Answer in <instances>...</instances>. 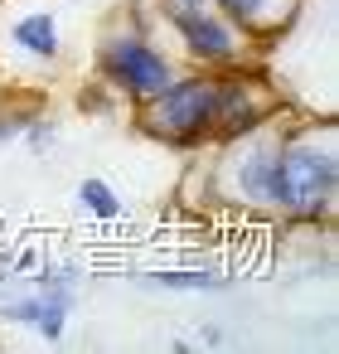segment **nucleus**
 <instances>
[{
  "label": "nucleus",
  "mask_w": 339,
  "mask_h": 354,
  "mask_svg": "<svg viewBox=\"0 0 339 354\" xmlns=\"http://www.w3.org/2000/svg\"><path fill=\"white\" fill-rule=\"evenodd\" d=\"M223 339H228V330L209 320V325H199V339H194V344H223Z\"/></svg>",
  "instance_id": "nucleus-16"
},
{
  "label": "nucleus",
  "mask_w": 339,
  "mask_h": 354,
  "mask_svg": "<svg viewBox=\"0 0 339 354\" xmlns=\"http://www.w3.org/2000/svg\"><path fill=\"white\" fill-rule=\"evenodd\" d=\"M160 35H165L170 54L180 59V68H209V73H223V68H238V64H267L262 49H257L252 39H242L213 6L165 15V20H160Z\"/></svg>",
  "instance_id": "nucleus-6"
},
{
  "label": "nucleus",
  "mask_w": 339,
  "mask_h": 354,
  "mask_svg": "<svg viewBox=\"0 0 339 354\" xmlns=\"http://www.w3.org/2000/svg\"><path fill=\"white\" fill-rule=\"evenodd\" d=\"M209 185H213V204H233L252 218L276 223V122L209 146Z\"/></svg>",
  "instance_id": "nucleus-4"
},
{
  "label": "nucleus",
  "mask_w": 339,
  "mask_h": 354,
  "mask_svg": "<svg viewBox=\"0 0 339 354\" xmlns=\"http://www.w3.org/2000/svg\"><path fill=\"white\" fill-rule=\"evenodd\" d=\"M339 209V131L329 122H276V223L325 228Z\"/></svg>",
  "instance_id": "nucleus-1"
},
{
  "label": "nucleus",
  "mask_w": 339,
  "mask_h": 354,
  "mask_svg": "<svg viewBox=\"0 0 339 354\" xmlns=\"http://www.w3.org/2000/svg\"><path fill=\"white\" fill-rule=\"evenodd\" d=\"M44 107H49V102H44L39 93H25V97H0V151L15 146V141L25 136V127H30Z\"/></svg>",
  "instance_id": "nucleus-12"
},
{
  "label": "nucleus",
  "mask_w": 339,
  "mask_h": 354,
  "mask_svg": "<svg viewBox=\"0 0 339 354\" xmlns=\"http://www.w3.org/2000/svg\"><path fill=\"white\" fill-rule=\"evenodd\" d=\"M117 107H122V97H117L112 88H102L97 78L78 93V112H88V117H107V112H117Z\"/></svg>",
  "instance_id": "nucleus-14"
},
{
  "label": "nucleus",
  "mask_w": 339,
  "mask_h": 354,
  "mask_svg": "<svg viewBox=\"0 0 339 354\" xmlns=\"http://www.w3.org/2000/svg\"><path fill=\"white\" fill-rule=\"evenodd\" d=\"M281 117H291V102L276 88V78L267 73V64H238V68L218 73V88H213V146L252 136V131H262V127H271Z\"/></svg>",
  "instance_id": "nucleus-5"
},
{
  "label": "nucleus",
  "mask_w": 339,
  "mask_h": 354,
  "mask_svg": "<svg viewBox=\"0 0 339 354\" xmlns=\"http://www.w3.org/2000/svg\"><path fill=\"white\" fill-rule=\"evenodd\" d=\"M209 0H151V10H155V20H165V15H180V10H204Z\"/></svg>",
  "instance_id": "nucleus-15"
},
{
  "label": "nucleus",
  "mask_w": 339,
  "mask_h": 354,
  "mask_svg": "<svg viewBox=\"0 0 339 354\" xmlns=\"http://www.w3.org/2000/svg\"><path fill=\"white\" fill-rule=\"evenodd\" d=\"M10 44H15L25 59H35V64H59V54H64L59 15H54V10H30V15H20V20L10 25Z\"/></svg>",
  "instance_id": "nucleus-10"
},
{
  "label": "nucleus",
  "mask_w": 339,
  "mask_h": 354,
  "mask_svg": "<svg viewBox=\"0 0 339 354\" xmlns=\"http://www.w3.org/2000/svg\"><path fill=\"white\" fill-rule=\"evenodd\" d=\"M131 281L141 291H160V296H223V291H233V272H223V267H146V272H131Z\"/></svg>",
  "instance_id": "nucleus-9"
},
{
  "label": "nucleus",
  "mask_w": 339,
  "mask_h": 354,
  "mask_svg": "<svg viewBox=\"0 0 339 354\" xmlns=\"http://www.w3.org/2000/svg\"><path fill=\"white\" fill-rule=\"evenodd\" d=\"M0 320H6V325H15V330L39 335L44 344H59V339L68 335L73 306H68V301H59V296L30 291V286H15L10 296H0Z\"/></svg>",
  "instance_id": "nucleus-8"
},
{
  "label": "nucleus",
  "mask_w": 339,
  "mask_h": 354,
  "mask_svg": "<svg viewBox=\"0 0 339 354\" xmlns=\"http://www.w3.org/2000/svg\"><path fill=\"white\" fill-rule=\"evenodd\" d=\"M209 6L242 35V39H252L257 49H262V59L276 49V39H286L296 25H300V15H305V6L310 0H209Z\"/></svg>",
  "instance_id": "nucleus-7"
},
{
  "label": "nucleus",
  "mask_w": 339,
  "mask_h": 354,
  "mask_svg": "<svg viewBox=\"0 0 339 354\" xmlns=\"http://www.w3.org/2000/svg\"><path fill=\"white\" fill-rule=\"evenodd\" d=\"M78 209L88 214V218H97V223H117L122 214H126V204H122V194H117V185L112 180H102V175H88V180H78Z\"/></svg>",
  "instance_id": "nucleus-11"
},
{
  "label": "nucleus",
  "mask_w": 339,
  "mask_h": 354,
  "mask_svg": "<svg viewBox=\"0 0 339 354\" xmlns=\"http://www.w3.org/2000/svg\"><path fill=\"white\" fill-rule=\"evenodd\" d=\"M213 88H218V73L180 68L151 102L131 107V122L146 141H155L165 151L204 156L213 146Z\"/></svg>",
  "instance_id": "nucleus-3"
},
{
  "label": "nucleus",
  "mask_w": 339,
  "mask_h": 354,
  "mask_svg": "<svg viewBox=\"0 0 339 354\" xmlns=\"http://www.w3.org/2000/svg\"><path fill=\"white\" fill-rule=\"evenodd\" d=\"M20 141H25V146H30L35 156H49V151L59 146V117H54V112L44 107V112H39V117H35V122L25 127V136H20Z\"/></svg>",
  "instance_id": "nucleus-13"
},
{
  "label": "nucleus",
  "mask_w": 339,
  "mask_h": 354,
  "mask_svg": "<svg viewBox=\"0 0 339 354\" xmlns=\"http://www.w3.org/2000/svg\"><path fill=\"white\" fill-rule=\"evenodd\" d=\"M15 286H25V277H10V272H0V296H10Z\"/></svg>",
  "instance_id": "nucleus-17"
},
{
  "label": "nucleus",
  "mask_w": 339,
  "mask_h": 354,
  "mask_svg": "<svg viewBox=\"0 0 339 354\" xmlns=\"http://www.w3.org/2000/svg\"><path fill=\"white\" fill-rule=\"evenodd\" d=\"M180 73V59L170 54L160 20L151 10V0H131L126 10H117L97 44H93V78L102 88H112L126 107L151 102L170 78Z\"/></svg>",
  "instance_id": "nucleus-2"
}]
</instances>
